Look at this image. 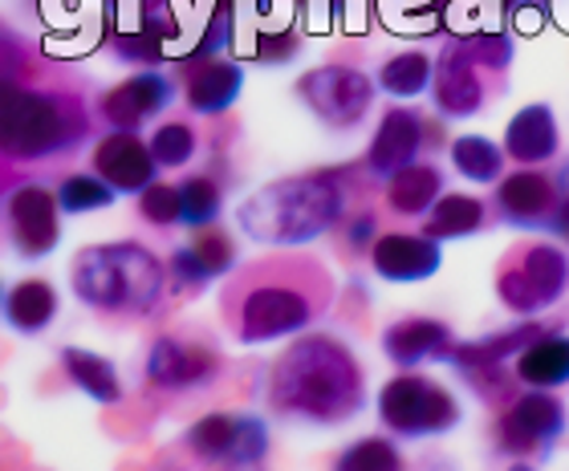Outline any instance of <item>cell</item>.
<instances>
[{"label": "cell", "mask_w": 569, "mask_h": 471, "mask_svg": "<svg viewBox=\"0 0 569 471\" xmlns=\"http://www.w3.org/2000/svg\"><path fill=\"white\" fill-rule=\"evenodd\" d=\"M569 411L553 390H529L512 394L509 407L497 419V443L505 455L529 460V455H549L553 443L566 435Z\"/></svg>", "instance_id": "12"}, {"label": "cell", "mask_w": 569, "mask_h": 471, "mask_svg": "<svg viewBox=\"0 0 569 471\" xmlns=\"http://www.w3.org/2000/svg\"><path fill=\"white\" fill-rule=\"evenodd\" d=\"M58 305H61L58 289L46 277H24V281L4 289L0 318H4V325L12 333H21V338H41L58 321Z\"/></svg>", "instance_id": "24"}, {"label": "cell", "mask_w": 569, "mask_h": 471, "mask_svg": "<svg viewBox=\"0 0 569 471\" xmlns=\"http://www.w3.org/2000/svg\"><path fill=\"white\" fill-rule=\"evenodd\" d=\"M0 305H4V284H0Z\"/></svg>", "instance_id": "41"}, {"label": "cell", "mask_w": 569, "mask_h": 471, "mask_svg": "<svg viewBox=\"0 0 569 471\" xmlns=\"http://www.w3.org/2000/svg\"><path fill=\"white\" fill-rule=\"evenodd\" d=\"M90 139V107L66 66L33 58L0 24V163H41L73 154Z\"/></svg>", "instance_id": "1"}, {"label": "cell", "mask_w": 569, "mask_h": 471, "mask_svg": "<svg viewBox=\"0 0 569 471\" xmlns=\"http://www.w3.org/2000/svg\"><path fill=\"white\" fill-rule=\"evenodd\" d=\"M379 345L399 370H416L423 362H448L456 350V333L439 318H399L382 330Z\"/></svg>", "instance_id": "22"}, {"label": "cell", "mask_w": 569, "mask_h": 471, "mask_svg": "<svg viewBox=\"0 0 569 471\" xmlns=\"http://www.w3.org/2000/svg\"><path fill=\"white\" fill-rule=\"evenodd\" d=\"M431 70H436V61L419 53V49H407V53H395L379 66V86L387 98H399V102H411V98L427 94L431 90Z\"/></svg>", "instance_id": "29"}, {"label": "cell", "mask_w": 569, "mask_h": 471, "mask_svg": "<svg viewBox=\"0 0 569 471\" xmlns=\"http://www.w3.org/2000/svg\"><path fill=\"white\" fill-rule=\"evenodd\" d=\"M139 216L151 228H176L179 224V191L176 183H159L139 191Z\"/></svg>", "instance_id": "37"}, {"label": "cell", "mask_w": 569, "mask_h": 471, "mask_svg": "<svg viewBox=\"0 0 569 471\" xmlns=\"http://www.w3.org/2000/svg\"><path fill=\"white\" fill-rule=\"evenodd\" d=\"M553 212H558V188H553V176H546L541 167H521L512 176H500L497 216L509 228L549 232L553 228Z\"/></svg>", "instance_id": "17"}, {"label": "cell", "mask_w": 569, "mask_h": 471, "mask_svg": "<svg viewBox=\"0 0 569 471\" xmlns=\"http://www.w3.org/2000/svg\"><path fill=\"white\" fill-rule=\"evenodd\" d=\"M297 53H301V37L293 29H264L249 49V58L261 61V66H289Z\"/></svg>", "instance_id": "38"}, {"label": "cell", "mask_w": 569, "mask_h": 471, "mask_svg": "<svg viewBox=\"0 0 569 471\" xmlns=\"http://www.w3.org/2000/svg\"><path fill=\"white\" fill-rule=\"evenodd\" d=\"M58 208L61 216H90V212H107L110 203L119 200V191L110 188L107 179L94 176V171H73L58 183Z\"/></svg>", "instance_id": "33"}, {"label": "cell", "mask_w": 569, "mask_h": 471, "mask_svg": "<svg viewBox=\"0 0 569 471\" xmlns=\"http://www.w3.org/2000/svg\"><path fill=\"white\" fill-rule=\"evenodd\" d=\"M171 102H176V78L163 70H139L131 78H122L119 86H110L107 94L98 98V118L110 130H134L139 134Z\"/></svg>", "instance_id": "16"}, {"label": "cell", "mask_w": 569, "mask_h": 471, "mask_svg": "<svg viewBox=\"0 0 569 471\" xmlns=\"http://www.w3.org/2000/svg\"><path fill=\"white\" fill-rule=\"evenodd\" d=\"M4 224L21 260H46L61 244V208L46 183H21L4 196Z\"/></svg>", "instance_id": "14"}, {"label": "cell", "mask_w": 569, "mask_h": 471, "mask_svg": "<svg viewBox=\"0 0 569 471\" xmlns=\"http://www.w3.org/2000/svg\"><path fill=\"white\" fill-rule=\"evenodd\" d=\"M179 78H183V102L191 114L216 118L237 107L240 90H244V66L232 58H196L176 61Z\"/></svg>", "instance_id": "21"}, {"label": "cell", "mask_w": 569, "mask_h": 471, "mask_svg": "<svg viewBox=\"0 0 569 471\" xmlns=\"http://www.w3.org/2000/svg\"><path fill=\"white\" fill-rule=\"evenodd\" d=\"M558 147H561L558 114L546 102H529V107L517 110L509 118V127H505V142H500L505 159H512V163L521 167L549 163L558 154Z\"/></svg>", "instance_id": "23"}, {"label": "cell", "mask_w": 569, "mask_h": 471, "mask_svg": "<svg viewBox=\"0 0 569 471\" xmlns=\"http://www.w3.org/2000/svg\"><path fill=\"white\" fill-rule=\"evenodd\" d=\"M463 419L460 399L443 382L403 370L379 390V423L399 439H431L456 431Z\"/></svg>", "instance_id": "8"}, {"label": "cell", "mask_w": 569, "mask_h": 471, "mask_svg": "<svg viewBox=\"0 0 569 471\" xmlns=\"http://www.w3.org/2000/svg\"><path fill=\"white\" fill-rule=\"evenodd\" d=\"M61 358V370L70 378L73 387L82 390L86 399L98 402V407H119L127 399V390H122V378H119V365L102 358V353L86 350V345H66L58 353Z\"/></svg>", "instance_id": "26"}, {"label": "cell", "mask_w": 569, "mask_h": 471, "mask_svg": "<svg viewBox=\"0 0 569 471\" xmlns=\"http://www.w3.org/2000/svg\"><path fill=\"white\" fill-rule=\"evenodd\" d=\"M220 370H224V358L212 342L179 338V333H159L142 365L154 390H203L220 378Z\"/></svg>", "instance_id": "13"}, {"label": "cell", "mask_w": 569, "mask_h": 471, "mask_svg": "<svg viewBox=\"0 0 569 471\" xmlns=\"http://www.w3.org/2000/svg\"><path fill=\"white\" fill-rule=\"evenodd\" d=\"M330 471H407V460L399 443L387 435H362L338 451Z\"/></svg>", "instance_id": "34"}, {"label": "cell", "mask_w": 569, "mask_h": 471, "mask_svg": "<svg viewBox=\"0 0 569 471\" xmlns=\"http://www.w3.org/2000/svg\"><path fill=\"white\" fill-rule=\"evenodd\" d=\"M176 191H179V224L183 228H208L224 212V188L208 171L188 176L183 183H176Z\"/></svg>", "instance_id": "31"}, {"label": "cell", "mask_w": 569, "mask_h": 471, "mask_svg": "<svg viewBox=\"0 0 569 471\" xmlns=\"http://www.w3.org/2000/svg\"><path fill=\"white\" fill-rule=\"evenodd\" d=\"M188 252L196 257V264L203 269V277H208V281H224L228 272H232L240 264L237 236L228 232V228H220V224L191 228Z\"/></svg>", "instance_id": "32"}, {"label": "cell", "mask_w": 569, "mask_h": 471, "mask_svg": "<svg viewBox=\"0 0 569 471\" xmlns=\"http://www.w3.org/2000/svg\"><path fill=\"white\" fill-rule=\"evenodd\" d=\"M460 41H463V49L472 53L476 66L497 70V73L509 70L512 53H517V46H512V33H505V29H476V33H463Z\"/></svg>", "instance_id": "36"}, {"label": "cell", "mask_w": 569, "mask_h": 471, "mask_svg": "<svg viewBox=\"0 0 569 471\" xmlns=\"http://www.w3.org/2000/svg\"><path fill=\"white\" fill-rule=\"evenodd\" d=\"M293 94L309 114L318 118L321 127L355 130V127H362V118L375 107L379 86H375L370 73L358 70V66L326 61V66H313V70H306L297 78Z\"/></svg>", "instance_id": "10"}, {"label": "cell", "mask_w": 569, "mask_h": 471, "mask_svg": "<svg viewBox=\"0 0 569 471\" xmlns=\"http://www.w3.org/2000/svg\"><path fill=\"white\" fill-rule=\"evenodd\" d=\"M488 208L480 196H468V191H443L431 212L423 216V236L448 244V240H468V236L485 232Z\"/></svg>", "instance_id": "27"}, {"label": "cell", "mask_w": 569, "mask_h": 471, "mask_svg": "<svg viewBox=\"0 0 569 471\" xmlns=\"http://www.w3.org/2000/svg\"><path fill=\"white\" fill-rule=\"evenodd\" d=\"M264 402L277 419L342 427L367 407V370L333 333H297L269 365Z\"/></svg>", "instance_id": "3"}, {"label": "cell", "mask_w": 569, "mask_h": 471, "mask_svg": "<svg viewBox=\"0 0 569 471\" xmlns=\"http://www.w3.org/2000/svg\"><path fill=\"white\" fill-rule=\"evenodd\" d=\"M509 471H537L529 460H517V463H509Z\"/></svg>", "instance_id": "40"}, {"label": "cell", "mask_w": 569, "mask_h": 471, "mask_svg": "<svg viewBox=\"0 0 569 471\" xmlns=\"http://www.w3.org/2000/svg\"><path fill=\"white\" fill-rule=\"evenodd\" d=\"M443 264V244L423 232H382L370 244V269L391 284H419Z\"/></svg>", "instance_id": "20"}, {"label": "cell", "mask_w": 569, "mask_h": 471, "mask_svg": "<svg viewBox=\"0 0 569 471\" xmlns=\"http://www.w3.org/2000/svg\"><path fill=\"white\" fill-rule=\"evenodd\" d=\"M350 167H321L301 176H281L252 191L237 208V228L257 244L269 248H306L326 232L342 228L350 208Z\"/></svg>", "instance_id": "4"}, {"label": "cell", "mask_w": 569, "mask_h": 471, "mask_svg": "<svg viewBox=\"0 0 569 471\" xmlns=\"http://www.w3.org/2000/svg\"><path fill=\"white\" fill-rule=\"evenodd\" d=\"M387 208H391L395 216H427L431 212V203L443 196V171H439L436 163H423V159H416V163H407L403 171H395L391 179H387Z\"/></svg>", "instance_id": "28"}, {"label": "cell", "mask_w": 569, "mask_h": 471, "mask_svg": "<svg viewBox=\"0 0 569 471\" xmlns=\"http://www.w3.org/2000/svg\"><path fill=\"white\" fill-rule=\"evenodd\" d=\"M448 154H451V167L468 183H485L488 188V183H500V176H505V151L492 139H485V134H460V139H451Z\"/></svg>", "instance_id": "30"}, {"label": "cell", "mask_w": 569, "mask_h": 471, "mask_svg": "<svg viewBox=\"0 0 569 471\" xmlns=\"http://www.w3.org/2000/svg\"><path fill=\"white\" fill-rule=\"evenodd\" d=\"M269 423L249 411H212L183 431V451L203 468L252 471L269 455Z\"/></svg>", "instance_id": "9"}, {"label": "cell", "mask_w": 569, "mask_h": 471, "mask_svg": "<svg viewBox=\"0 0 569 471\" xmlns=\"http://www.w3.org/2000/svg\"><path fill=\"white\" fill-rule=\"evenodd\" d=\"M70 289L98 318H151L163 305L167 264L139 240L86 244L70 264Z\"/></svg>", "instance_id": "5"}, {"label": "cell", "mask_w": 569, "mask_h": 471, "mask_svg": "<svg viewBox=\"0 0 569 471\" xmlns=\"http://www.w3.org/2000/svg\"><path fill=\"white\" fill-rule=\"evenodd\" d=\"M333 305V272L309 252L281 248L224 277L220 318L240 345H264L306 333Z\"/></svg>", "instance_id": "2"}, {"label": "cell", "mask_w": 569, "mask_h": 471, "mask_svg": "<svg viewBox=\"0 0 569 471\" xmlns=\"http://www.w3.org/2000/svg\"><path fill=\"white\" fill-rule=\"evenodd\" d=\"M549 325L541 321L525 318L521 325H509V330H497V333H485V338H476V342H456L448 362L460 370V378L468 387H476V394L488 402L497 399H512V382L517 378L505 374V362H512L525 345L541 338Z\"/></svg>", "instance_id": "11"}, {"label": "cell", "mask_w": 569, "mask_h": 471, "mask_svg": "<svg viewBox=\"0 0 569 471\" xmlns=\"http://www.w3.org/2000/svg\"><path fill=\"white\" fill-rule=\"evenodd\" d=\"M342 232H346V244L355 248V252H370V244L379 240V220H375V212H358L350 216V220H342Z\"/></svg>", "instance_id": "39"}, {"label": "cell", "mask_w": 569, "mask_h": 471, "mask_svg": "<svg viewBox=\"0 0 569 471\" xmlns=\"http://www.w3.org/2000/svg\"><path fill=\"white\" fill-rule=\"evenodd\" d=\"M90 167H94V176L107 179L119 196H139L142 188H151L154 179H159L151 147H147V139H139L134 130H107V134L94 142Z\"/></svg>", "instance_id": "19"}, {"label": "cell", "mask_w": 569, "mask_h": 471, "mask_svg": "<svg viewBox=\"0 0 569 471\" xmlns=\"http://www.w3.org/2000/svg\"><path fill=\"white\" fill-rule=\"evenodd\" d=\"M431 102L443 118H472L485 107V78L460 37L439 49L431 70Z\"/></svg>", "instance_id": "18"}, {"label": "cell", "mask_w": 569, "mask_h": 471, "mask_svg": "<svg viewBox=\"0 0 569 471\" xmlns=\"http://www.w3.org/2000/svg\"><path fill=\"white\" fill-rule=\"evenodd\" d=\"M102 41L127 66H163L191 49L179 0H102Z\"/></svg>", "instance_id": "6"}, {"label": "cell", "mask_w": 569, "mask_h": 471, "mask_svg": "<svg viewBox=\"0 0 569 471\" xmlns=\"http://www.w3.org/2000/svg\"><path fill=\"white\" fill-rule=\"evenodd\" d=\"M147 147H151V159L159 171H176V167H188L196 159L200 139H196V130L188 122H159L151 130Z\"/></svg>", "instance_id": "35"}, {"label": "cell", "mask_w": 569, "mask_h": 471, "mask_svg": "<svg viewBox=\"0 0 569 471\" xmlns=\"http://www.w3.org/2000/svg\"><path fill=\"white\" fill-rule=\"evenodd\" d=\"M512 378L529 390L569 387V333L549 325L541 338H533V342L512 358Z\"/></svg>", "instance_id": "25"}, {"label": "cell", "mask_w": 569, "mask_h": 471, "mask_svg": "<svg viewBox=\"0 0 569 471\" xmlns=\"http://www.w3.org/2000/svg\"><path fill=\"white\" fill-rule=\"evenodd\" d=\"M569 293V252L553 240L509 248L505 264L497 269L500 305L517 318H537Z\"/></svg>", "instance_id": "7"}, {"label": "cell", "mask_w": 569, "mask_h": 471, "mask_svg": "<svg viewBox=\"0 0 569 471\" xmlns=\"http://www.w3.org/2000/svg\"><path fill=\"white\" fill-rule=\"evenodd\" d=\"M439 139H443L439 127H431L419 110L399 102V107H391L379 118V130H375L367 154H362V167H367L370 179H382V183H387L395 171H403L407 163H416L427 142L439 147Z\"/></svg>", "instance_id": "15"}]
</instances>
